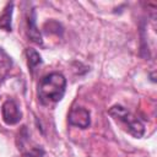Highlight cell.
<instances>
[{"label": "cell", "mask_w": 157, "mask_h": 157, "mask_svg": "<svg viewBox=\"0 0 157 157\" xmlns=\"http://www.w3.org/2000/svg\"><path fill=\"white\" fill-rule=\"evenodd\" d=\"M43 156H44V151L39 146L32 147L31 150L23 152V155H22V157H43Z\"/></svg>", "instance_id": "30bf717a"}, {"label": "cell", "mask_w": 157, "mask_h": 157, "mask_svg": "<svg viewBox=\"0 0 157 157\" xmlns=\"http://www.w3.org/2000/svg\"><path fill=\"white\" fill-rule=\"evenodd\" d=\"M90 112L82 107H75L69 113V124L86 129L90 125Z\"/></svg>", "instance_id": "277c9868"}, {"label": "cell", "mask_w": 157, "mask_h": 157, "mask_svg": "<svg viewBox=\"0 0 157 157\" xmlns=\"http://www.w3.org/2000/svg\"><path fill=\"white\" fill-rule=\"evenodd\" d=\"M66 78L60 72L45 75L38 85V97L42 104H53L59 102L65 93Z\"/></svg>", "instance_id": "6da1fadb"}, {"label": "cell", "mask_w": 157, "mask_h": 157, "mask_svg": "<svg viewBox=\"0 0 157 157\" xmlns=\"http://www.w3.org/2000/svg\"><path fill=\"white\" fill-rule=\"evenodd\" d=\"M11 67H12V59L2 48H0V80L9 74Z\"/></svg>", "instance_id": "8992f818"}, {"label": "cell", "mask_w": 157, "mask_h": 157, "mask_svg": "<svg viewBox=\"0 0 157 157\" xmlns=\"http://www.w3.org/2000/svg\"><path fill=\"white\" fill-rule=\"evenodd\" d=\"M1 117H2V120L5 121V124L15 125L21 120L22 113L20 110L18 104L13 99H7L1 105Z\"/></svg>", "instance_id": "3957f363"}, {"label": "cell", "mask_w": 157, "mask_h": 157, "mask_svg": "<svg viewBox=\"0 0 157 157\" xmlns=\"http://www.w3.org/2000/svg\"><path fill=\"white\" fill-rule=\"evenodd\" d=\"M44 29L47 32H49V33H55V34H61L63 33V27L56 21H49V22H47L44 25Z\"/></svg>", "instance_id": "9c48e42d"}, {"label": "cell", "mask_w": 157, "mask_h": 157, "mask_svg": "<svg viewBox=\"0 0 157 157\" xmlns=\"http://www.w3.org/2000/svg\"><path fill=\"white\" fill-rule=\"evenodd\" d=\"M27 32H28V37L32 42H34L39 45L43 44L40 32H39V29L36 25V11L34 10H32L31 13L27 17Z\"/></svg>", "instance_id": "5b68a950"}, {"label": "cell", "mask_w": 157, "mask_h": 157, "mask_svg": "<svg viewBox=\"0 0 157 157\" xmlns=\"http://www.w3.org/2000/svg\"><path fill=\"white\" fill-rule=\"evenodd\" d=\"M109 115L113 117L115 120L120 121L125 129L131 134L134 137H141L145 132V126L142 121L136 118L134 114H131L129 110H126L121 105H114L109 109Z\"/></svg>", "instance_id": "7a4b0ae2"}, {"label": "cell", "mask_w": 157, "mask_h": 157, "mask_svg": "<svg viewBox=\"0 0 157 157\" xmlns=\"http://www.w3.org/2000/svg\"><path fill=\"white\" fill-rule=\"evenodd\" d=\"M12 7L13 4L10 2L5 7L4 12L0 15V28L5 31H11V17H12Z\"/></svg>", "instance_id": "52a82bcc"}, {"label": "cell", "mask_w": 157, "mask_h": 157, "mask_svg": "<svg viewBox=\"0 0 157 157\" xmlns=\"http://www.w3.org/2000/svg\"><path fill=\"white\" fill-rule=\"evenodd\" d=\"M26 54H27L28 67H29V70L33 72V71L36 70V67L42 64V58H40V55L38 54V52L34 50V49H32V48H28V49L26 50Z\"/></svg>", "instance_id": "ba28073f"}]
</instances>
